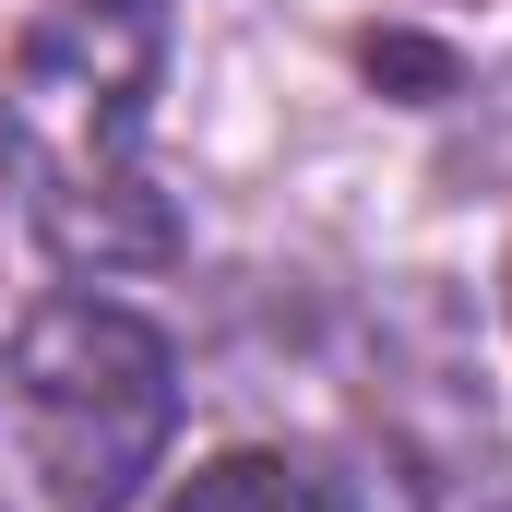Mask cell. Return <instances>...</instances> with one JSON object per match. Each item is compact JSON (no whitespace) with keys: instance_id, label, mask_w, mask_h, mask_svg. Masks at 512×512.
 <instances>
[{"instance_id":"cell-1","label":"cell","mask_w":512,"mask_h":512,"mask_svg":"<svg viewBox=\"0 0 512 512\" xmlns=\"http://www.w3.org/2000/svg\"><path fill=\"white\" fill-rule=\"evenodd\" d=\"M0 167L24 227L72 274H155L179 262V203L155 179V24L72 0L24 36L0 84Z\"/></svg>"},{"instance_id":"cell-2","label":"cell","mask_w":512,"mask_h":512,"mask_svg":"<svg viewBox=\"0 0 512 512\" xmlns=\"http://www.w3.org/2000/svg\"><path fill=\"white\" fill-rule=\"evenodd\" d=\"M179 429V358L120 298H48L0 346V512H120Z\"/></svg>"},{"instance_id":"cell-3","label":"cell","mask_w":512,"mask_h":512,"mask_svg":"<svg viewBox=\"0 0 512 512\" xmlns=\"http://www.w3.org/2000/svg\"><path fill=\"white\" fill-rule=\"evenodd\" d=\"M167 512H346V501H334L310 465H286V453H215Z\"/></svg>"},{"instance_id":"cell-4","label":"cell","mask_w":512,"mask_h":512,"mask_svg":"<svg viewBox=\"0 0 512 512\" xmlns=\"http://www.w3.org/2000/svg\"><path fill=\"white\" fill-rule=\"evenodd\" d=\"M96 12H143V0H96Z\"/></svg>"},{"instance_id":"cell-5","label":"cell","mask_w":512,"mask_h":512,"mask_svg":"<svg viewBox=\"0 0 512 512\" xmlns=\"http://www.w3.org/2000/svg\"><path fill=\"white\" fill-rule=\"evenodd\" d=\"M489 512H512V489H501V501H489Z\"/></svg>"}]
</instances>
